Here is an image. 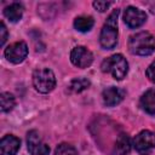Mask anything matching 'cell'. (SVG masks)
Masks as SVG:
<instances>
[{
	"label": "cell",
	"instance_id": "cell-1",
	"mask_svg": "<svg viewBox=\"0 0 155 155\" xmlns=\"http://www.w3.org/2000/svg\"><path fill=\"white\" fill-rule=\"evenodd\" d=\"M128 50L133 54L149 56L155 51V38L149 31H139L130 38Z\"/></svg>",
	"mask_w": 155,
	"mask_h": 155
},
{
	"label": "cell",
	"instance_id": "cell-2",
	"mask_svg": "<svg viewBox=\"0 0 155 155\" xmlns=\"http://www.w3.org/2000/svg\"><path fill=\"white\" fill-rule=\"evenodd\" d=\"M120 11L116 8L114 10L107 22L104 23L102 30H101V35H99V42L101 46L105 50H111L116 46L117 42V17H119Z\"/></svg>",
	"mask_w": 155,
	"mask_h": 155
},
{
	"label": "cell",
	"instance_id": "cell-3",
	"mask_svg": "<svg viewBox=\"0 0 155 155\" xmlns=\"http://www.w3.org/2000/svg\"><path fill=\"white\" fill-rule=\"evenodd\" d=\"M101 69L103 73L110 74L115 80H122L127 75L128 63L122 54L116 53V54H113L105 58L102 62Z\"/></svg>",
	"mask_w": 155,
	"mask_h": 155
},
{
	"label": "cell",
	"instance_id": "cell-4",
	"mask_svg": "<svg viewBox=\"0 0 155 155\" xmlns=\"http://www.w3.org/2000/svg\"><path fill=\"white\" fill-rule=\"evenodd\" d=\"M33 85L40 93H48L56 86V76L48 68H40L33 73Z\"/></svg>",
	"mask_w": 155,
	"mask_h": 155
},
{
	"label": "cell",
	"instance_id": "cell-5",
	"mask_svg": "<svg viewBox=\"0 0 155 155\" xmlns=\"http://www.w3.org/2000/svg\"><path fill=\"white\" fill-rule=\"evenodd\" d=\"M136 151L140 155H149L155 148V133L149 130L140 131L133 139L132 144Z\"/></svg>",
	"mask_w": 155,
	"mask_h": 155
},
{
	"label": "cell",
	"instance_id": "cell-6",
	"mask_svg": "<svg viewBox=\"0 0 155 155\" xmlns=\"http://www.w3.org/2000/svg\"><path fill=\"white\" fill-rule=\"evenodd\" d=\"M27 145H28V151L31 155H48L50 154V147L42 140L38 131L28 132Z\"/></svg>",
	"mask_w": 155,
	"mask_h": 155
},
{
	"label": "cell",
	"instance_id": "cell-7",
	"mask_svg": "<svg viewBox=\"0 0 155 155\" xmlns=\"http://www.w3.org/2000/svg\"><path fill=\"white\" fill-rule=\"evenodd\" d=\"M4 53L8 62L13 64H18V63H22L28 56V46L24 41H17L8 45L5 48Z\"/></svg>",
	"mask_w": 155,
	"mask_h": 155
},
{
	"label": "cell",
	"instance_id": "cell-8",
	"mask_svg": "<svg viewBox=\"0 0 155 155\" xmlns=\"http://www.w3.org/2000/svg\"><path fill=\"white\" fill-rule=\"evenodd\" d=\"M70 61L75 67L84 69L92 64L93 54L88 48L84 46H76L70 52Z\"/></svg>",
	"mask_w": 155,
	"mask_h": 155
},
{
	"label": "cell",
	"instance_id": "cell-9",
	"mask_svg": "<svg viewBox=\"0 0 155 155\" xmlns=\"http://www.w3.org/2000/svg\"><path fill=\"white\" fill-rule=\"evenodd\" d=\"M147 21V15L144 11H142L138 7L128 6L125 10L124 13V22L130 27V28H138L143 25Z\"/></svg>",
	"mask_w": 155,
	"mask_h": 155
},
{
	"label": "cell",
	"instance_id": "cell-10",
	"mask_svg": "<svg viewBox=\"0 0 155 155\" xmlns=\"http://www.w3.org/2000/svg\"><path fill=\"white\" fill-rule=\"evenodd\" d=\"M125 97V91L115 87V86H110L108 88H105L102 93V98H103V103L107 107H114L117 105L119 103L122 102Z\"/></svg>",
	"mask_w": 155,
	"mask_h": 155
},
{
	"label": "cell",
	"instance_id": "cell-11",
	"mask_svg": "<svg viewBox=\"0 0 155 155\" xmlns=\"http://www.w3.org/2000/svg\"><path fill=\"white\" fill-rule=\"evenodd\" d=\"M21 147V140L13 136V134H7L4 136L0 140V155H16L17 151L19 150Z\"/></svg>",
	"mask_w": 155,
	"mask_h": 155
},
{
	"label": "cell",
	"instance_id": "cell-12",
	"mask_svg": "<svg viewBox=\"0 0 155 155\" xmlns=\"http://www.w3.org/2000/svg\"><path fill=\"white\" fill-rule=\"evenodd\" d=\"M140 107L142 109L150 114H155V90H148L143 96L140 97Z\"/></svg>",
	"mask_w": 155,
	"mask_h": 155
},
{
	"label": "cell",
	"instance_id": "cell-13",
	"mask_svg": "<svg viewBox=\"0 0 155 155\" xmlns=\"http://www.w3.org/2000/svg\"><path fill=\"white\" fill-rule=\"evenodd\" d=\"M131 139L128 137V134L126 133H121L115 142V153L117 155H128L131 151Z\"/></svg>",
	"mask_w": 155,
	"mask_h": 155
},
{
	"label": "cell",
	"instance_id": "cell-14",
	"mask_svg": "<svg viewBox=\"0 0 155 155\" xmlns=\"http://www.w3.org/2000/svg\"><path fill=\"white\" fill-rule=\"evenodd\" d=\"M23 6L18 2H13L10 6L5 7L4 15L10 22H18L23 16Z\"/></svg>",
	"mask_w": 155,
	"mask_h": 155
},
{
	"label": "cell",
	"instance_id": "cell-15",
	"mask_svg": "<svg viewBox=\"0 0 155 155\" xmlns=\"http://www.w3.org/2000/svg\"><path fill=\"white\" fill-rule=\"evenodd\" d=\"M93 24H94V21L91 16H79L74 19V28L81 33L90 31Z\"/></svg>",
	"mask_w": 155,
	"mask_h": 155
},
{
	"label": "cell",
	"instance_id": "cell-16",
	"mask_svg": "<svg viewBox=\"0 0 155 155\" xmlns=\"http://www.w3.org/2000/svg\"><path fill=\"white\" fill-rule=\"evenodd\" d=\"M88 86H90V80H87L86 78H76L70 81V84L68 85V90L71 93H80L86 88H88Z\"/></svg>",
	"mask_w": 155,
	"mask_h": 155
},
{
	"label": "cell",
	"instance_id": "cell-17",
	"mask_svg": "<svg viewBox=\"0 0 155 155\" xmlns=\"http://www.w3.org/2000/svg\"><path fill=\"white\" fill-rule=\"evenodd\" d=\"M0 103H1V111L8 113L13 109L16 105V99L12 93L10 92H2L0 96Z\"/></svg>",
	"mask_w": 155,
	"mask_h": 155
},
{
	"label": "cell",
	"instance_id": "cell-18",
	"mask_svg": "<svg viewBox=\"0 0 155 155\" xmlns=\"http://www.w3.org/2000/svg\"><path fill=\"white\" fill-rule=\"evenodd\" d=\"M54 155H79V154H78V150L73 145L68 143H62L56 148Z\"/></svg>",
	"mask_w": 155,
	"mask_h": 155
},
{
	"label": "cell",
	"instance_id": "cell-19",
	"mask_svg": "<svg viewBox=\"0 0 155 155\" xmlns=\"http://www.w3.org/2000/svg\"><path fill=\"white\" fill-rule=\"evenodd\" d=\"M111 5L110 1H102V0H97V1H93V7L96 10H98L99 12H104L109 8V6Z\"/></svg>",
	"mask_w": 155,
	"mask_h": 155
},
{
	"label": "cell",
	"instance_id": "cell-20",
	"mask_svg": "<svg viewBox=\"0 0 155 155\" xmlns=\"http://www.w3.org/2000/svg\"><path fill=\"white\" fill-rule=\"evenodd\" d=\"M6 40H7V29L5 27V23L1 22V24H0V46H4Z\"/></svg>",
	"mask_w": 155,
	"mask_h": 155
},
{
	"label": "cell",
	"instance_id": "cell-21",
	"mask_svg": "<svg viewBox=\"0 0 155 155\" xmlns=\"http://www.w3.org/2000/svg\"><path fill=\"white\" fill-rule=\"evenodd\" d=\"M145 74H147V78H148L151 82H155V61L147 68Z\"/></svg>",
	"mask_w": 155,
	"mask_h": 155
}]
</instances>
